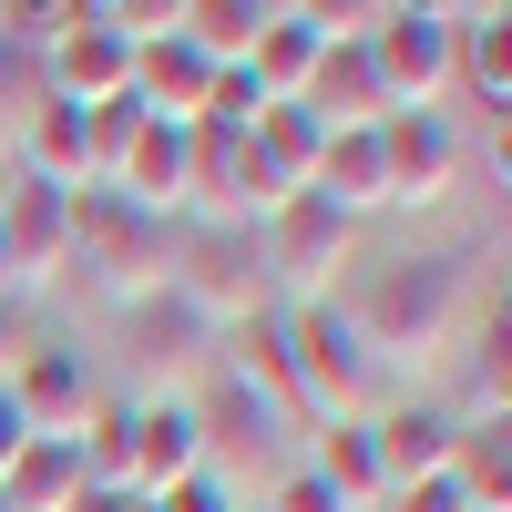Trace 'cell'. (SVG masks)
Wrapping results in <instances>:
<instances>
[{
    "instance_id": "6da1fadb",
    "label": "cell",
    "mask_w": 512,
    "mask_h": 512,
    "mask_svg": "<svg viewBox=\"0 0 512 512\" xmlns=\"http://www.w3.org/2000/svg\"><path fill=\"white\" fill-rule=\"evenodd\" d=\"M461 318H472V256H400V267H379L349 287V328H359V349L379 379H410V369H431Z\"/></svg>"
},
{
    "instance_id": "7a4b0ae2",
    "label": "cell",
    "mask_w": 512,
    "mask_h": 512,
    "mask_svg": "<svg viewBox=\"0 0 512 512\" xmlns=\"http://www.w3.org/2000/svg\"><path fill=\"white\" fill-rule=\"evenodd\" d=\"M287 328V390H297V431H338V420H369L379 390L390 379L369 369L359 328H349V297H297V308H277Z\"/></svg>"
},
{
    "instance_id": "3957f363",
    "label": "cell",
    "mask_w": 512,
    "mask_h": 512,
    "mask_svg": "<svg viewBox=\"0 0 512 512\" xmlns=\"http://www.w3.org/2000/svg\"><path fill=\"white\" fill-rule=\"evenodd\" d=\"M72 267L93 277L113 308H134V297H154L175 277V226H154L144 205H123L113 185H93V195H72Z\"/></svg>"
},
{
    "instance_id": "277c9868",
    "label": "cell",
    "mask_w": 512,
    "mask_h": 512,
    "mask_svg": "<svg viewBox=\"0 0 512 512\" xmlns=\"http://www.w3.org/2000/svg\"><path fill=\"white\" fill-rule=\"evenodd\" d=\"M359 52H369L390 113H431L441 82H451V11H410V0H390V11H369Z\"/></svg>"
},
{
    "instance_id": "5b68a950",
    "label": "cell",
    "mask_w": 512,
    "mask_h": 512,
    "mask_svg": "<svg viewBox=\"0 0 512 512\" xmlns=\"http://www.w3.org/2000/svg\"><path fill=\"white\" fill-rule=\"evenodd\" d=\"M41 103H72V113H103V103H134V41L103 21V0H72L62 41L41 52Z\"/></svg>"
},
{
    "instance_id": "8992f818",
    "label": "cell",
    "mask_w": 512,
    "mask_h": 512,
    "mask_svg": "<svg viewBox=\"0 0 512 512\" xmlns=\"http://www.w3.org/2000/svg\"><path fill=\"white\" fill-rule=\"evenodd\" d=\"M72 267V195L31 185V175H0V297H31Z\"/></svg>"
},
{
    "instance_id": "52a82bcc",
    "label": "cell",
    "mask_w": 512,
    "mask_h": 512,
    "mask_svg": "<svg viewBox=\"0 0 512 512\" xmlns=\"http://www.w3.org/2000/svg\"><path fill=\"white\" fill-rule=\"evenodd\" d=\"M349 216H338V205H318V195H287L267 226H256V267H267L277 287H287V308L297 297H328L338 287V267H349Z\"/></svg>"
},
{
    "instance_id": "ba28073f",
    "label": "cell",
    "mask_w": 512,
    "mask_h": 512,
    "mask_svg": "<svg viewBox=\"0 0 512 512\" xmlns=\"http://www.w3.org/2000/svg\"><path fill=\"white\" fill-rule=\"evenodd\" d=\"M195 431H205V472H216V482L246 502V472H287V441H297V420H277L256 390L216 379V390L195 400Z\"/></svg>"
},
{
    "instance_id": "9c48e42d",
    "label": "cell",
    "mask_w": 512,
    "mask_h": 512,
    "mask_svg": "<svg viewBox=\"0 0 512 512\" xmlns=\"http://www.w3.org/2000/svg\"><path fill=\"white\" fill-rule=\"evenodd\" d=\"M175 297H195L205 308V328H236V318H256L267 308V267H256V236H236V226H195L185 246H175V277H164Z\"/></svg>"
},
{
    "instance_id": "30bf717a",
    "label": "cell",
    "mask_w": 512,
    "mask_h": 512,
    "mask_svg": "<svg viewBox=\"0 0 512 512\" xmlns=\"http://www.w3.org/2000/svg\"><path fill=\"white\" fill-rule=\"evenodd\" d=\"M0 390H11V410L31 420V441H72L82 420L103 410V379H93V359H82V349H21Z\"/></svg>"
},
{
    "instance_id": "8fae6325",
    "label": "cell",
    "mask_w": 512,
    "mask_h": 512,
    "mask_svg": "<svg viewBox=\"0 0 512 512\" xmlns=\"http://www.w3.org/2000/svg\"><path fill=\"white\" fill-rule=\"evenodd\" d=\"M205 472V431H195V390H144L134 400V492H175Z\"/></svg>"
},
{
    "instance_id": "7c38bea8",
    "label": "cell",
    "mask_w": 512,
    "mask_h": 512,
    "mask_svg": "<svg viewBox=\"0 0 512 512\" xmlns=\"http://www.w3.org/2000/svg\"><path fill=\"white\" fill-rule=\"evenodd\" d=\"M379 175H390V205H441L451 175H461V144H451V123L441 113H390L379 123Z\"/></svg>"
},
{
    "instance_id": "4fadbf2b",
    "label": "cell",
    "mask_w": 512,
    "mask_h": 512,
    "mask_svg": "<svg viewBox=\"0 0 512 512\" xmlns=\"http://www.w3.org/2000/svg\"><path fill=\"white\" fill-rule=\"evenodd\" d=\"M451 431H461V410H431V400H390V410H369L379 502H390V492H410V482H431L441 461H451Z\"/></svg>"
},
{
    "instance_id": "5bb4252c",
    "label": "cell",
    "mask_w": 512,
    "mask_h": 512,
    "mask_svg": "<svg viewBox=\"0 0 512 512\" xmlns=\"http://www.w3.org/2000/svg\"><path fill=\"white\" fill-rule=\"evenodd\" d=\"M205 349H216V328H205V308H195V297H175V287L134 297V359H144V379H154V390H185V379L205 369Z\"/></svg>"
},
{
    "instance_id": "9a60e30c",
    "label": "cell",
    "mask_w": 512,
    "mask_h": 512,
    "mask_svg": "<svg viewBox=\"0 0 512 512\" xmlns=\"http://www.w3.org/2000/svg\"><path fill=\"white\" fill-rule=\"evenodd\" d=\"M205 82H216V62H205L185 31H154V41H134V113H144V123H185V134H195Z\"/></svg>"
},
{
    "instance_id": "2e32d148",
    "label": "cell",
    "mask_w": 512,
    "mask_h": 512,
    "mask_svg": "<svg viewBox=\"0 0 512 512\" xmlns=\"http://www.w3.org/2000/svg\"><path fill=\"white\" fill-rule=\"evenodd\" d=\"M185 164H195L185 123H134V144H123V164H113V195L144 205L154 226H175L185 216Z\"/></svg>"
},
{
    "instance_id": "e0dca14e",
    "label": "cell",
    "mask_w": 512,
    "mask_h": 512,
    "mask_svg": "<svg viewBox=\"0 0 512 512\" xmlns=\"http://www.w3.org/2000/svg\"><path fill=\"white\" fill-rule=\"evenodd\" d=\"M297 103L318 113V134H369V123H390V103H379V72H369V52H359V41H328Z\"/></svg>"
},
{
    "instance_id": "ac0fdd59",
    "label": "cell",
    "mask_w": 512,
    "mask_h": 512,
    "mask_svg": "<svg viewBox=\"0 0 512 512\" xmlns=\"http://www.w3.org/2000/svg\"><path fill=\"white\" fill-rule=\"evenodd\" d=\"M11 175L52 185V195H93V144H82L72 103H31L21 113V164H11Z\"/></svg>"
},
{
    "instance_id": "d6986e66",
    "label": "cell",
    "mask_w": 512,
    "mask_h": 512,
    "mask_svg": "<svg viewBox=\"0 0 512 512\" xmlns=\"http://www.w3.org/2000/svg\"><path fill=\"white\" fill-rule=\"evenodd\" d=\"M318 52H328V31H318L308 11H267L256 41H246V82H256L267 103H297V93H308V72H318Z\"/></svg>"
},
{
    "instance_id": "ffe728a7",
    "label": "cell",
    "mask_w": 512,
    "mask_h": 512,
    "mask_svg": "<svg viewBox=\"0 0 512 512\" xmlns=\"http://www.w3.org/2000/svg\"><path fill=\"white\" fill-rule=\"evenodd\" d=\"M246 144H256V164H267V185H277V195H308V185H318L328 134H318V113H308V103H267V113L246 123Z\"/></svg>"
},
{
    "instance_id": "44dd1931",
    "label": "cell",
    "mask_w": 512,
    "mask_h": 512,
    "mask_svg": "<svg viewBox=\"0 0 512 512\" xmlns=\"http://www.w3.org/2000/svg\"><path fill=\"white\" fill-rule=\"evenodd\" d=\"M441 472H451V492L472 512H512V420H461Z\"/></svg>"
},
{
    "instance_id": "7402d4cb",
    "label": "cell",
    "mask_w": 512,
    "mask_h": 512,
    "mask_svg": "<svg viewBox=\"0 0 512 512\" xmlns=\"http://www.w3.org/2000/svg\"><path fill=\"white\" fill-rule=\"evenodd\" d=\"M318 205H338V216H379L390 205V175H379V123L369 134H328V154H318V185H308Z\"/></svg>"
},
{
    "instance_id": "603a6c76",
    "label": "cell",
    "mask_w": 512,
    "mask_h": 512,
    "mask_svg": "<svg viewBox=\"0 0 512 512\" xmlns=\"http://www.w3.org/2000/svg\"><path fill=\"white\" fill-rule=\"evenodd\" d=\"M451 72L472 82L492 103V123H502V103H512V11H451Z\"/></svg>"
},
{
    "instance_id": "cb8c5ba5",
    "label": "cell",
    "mask_w": 512,
    "mask_h": 512,
    "mask_svg": "<svg viewBox=\"0 0 512 512\" xmlns=\"http://www.w3.org/2000/svg\"><path fill=\"white\" fill-rule=\"evenodd\" d=\"M82 492H93V482H82V451L72 441H31L11 472H0V512H72Z\"/></svg>"
},
{
    "instance_id": "d4e9b609",
    "label": "cell",
    "mask_w": 512,
    "mask_h": 512,
    "mask_svg": "<svg viewBox=\"0 0 512 512\" xmlns=\"http://www.w3.org/2000/svg\"><path fill=\"white\" fill-rule=\"evenodd\" d=\"M308 472L328 482L338 512H379V451H369V420H338V431H308Z\"/></svg>"
},
{
    "instance_id": "484cf974",
    "label": "cell",
    "mask_w": 512,
    "mask_h": 512,
    "mask_svg": "<svg viewBox=\"0 0 512 512\" xmlns=\"http://www.w3.org/2000/svg\"><path fill=\"white\" fill-rule=\"evenodd\" d=\"M72 451H82V482L93 492H134V400H103L72 431Z\"/></svg>"
},
{
    "instance_id": "4316f807",
    "label": "cell",
    "mask_w": 512,
    "mask_h": 512,
    "mask_svg": "<svg viewBox=\"0 0 512 512\" xmlns=\"http://www.w3.org/2000/svg\"><path fill=\"white\" fill-rule=\"evenodd\" d=\"M256 21H267V0H175V31H185L216 72H226V62H246Z\"/></svg>"
},
{
    "instance_id": "83f0119b",
    "label": "cell",
    "mask_w": 512,
    "mask_h": 512,
    "mask_svg": "<svg viewBox=\"0 0 512 512\" xmlns=\"http://www.w3.org/2000/svg\"><path fill=\"white\" fill-rule=\"evenodd\" d=\"M472 420H512V308L492 297V318H482V338H472Z\"/></svg>"
},
{
    "instance_id": "f1b7e54d",
    "label": "cell",
    "mask_w": 512,
    "mask_h": 512,
    "mask_svg": "<svg viewBox=\"0 0 512 512\" xmlns=\"http://www.w3.org/2000/svg\"><path fill=\"white\" fill-rule=\"evenodd\" d=\"M154 512H246L216 472H195V482H175V492H154Z\"/></svg>"
},
{
    "instance_id": "f546056e",
    "label": "cell",
    "mask_w": 512,
    "mask_h": 512,
    "mask_svg": "<svg viewBox=\"0 0 512 512\" xmlns=\"http://www.w3.org/2000/svg\"><path fill=\"white\" fill-rule=\"evenodd\" d=\"M379 512H472V502L451 492V472H431V482H410V492H390Z\"/></svg>"
},
{
    "instance_id": "4dcf8cb0",
    "label": "cell",
    "mask_w": 512,
    "mask_h": 512,
    "mask_svg": "<svg viewBox=\"0 0 512 512\" xmlns=\"http://www.w3.org/2000/svg\"><path fill=\"white\" fill-rule=\"evenodd\" d=\"M0 103H21V113L41 103V62H31V52H11V41H0Z\"/></svg>"
},
{
    "instance_id": "1f68e13d",
    "label": "cell",
    "mask_w": 512,
    "mask_h": 512,
    "mask_svg": "<svg viewBox=\"0 0 512 512\" xmlns=\"http://www.w3.org/2000/svg\"><path fill=\"white\" fill-rule=\"evenodd\" d=\"M21 349H31V308H21V297H0V379H11Z\"/></svg>"
},
{
    "instance_id": "d6a6232c",
    "label": "cell",
    "mask_w": 512,
    "mask_h": 512,
    "mask_svg": "<svg viewBox=\"0 0 512 512\" xmlns=\"http://www.w3.org/2000/svg\"><path fill=\"white\" fill-rule=\"evenodd\" d=\"M21 451H31V420L11 410V390H0V472H11V461H21Z\"/></svg>"
},
{
    "instance_id": "836d02e7",
    "label": "cell",
    "mask_w": 512,
    "mask_h": 512,
    "mask_svg": "<svg viewBox=\"0 0 512 512\" xmlns=\"http://www.w3.org/2000/svg\"><path fill=\"white\" fill-rule=\"evenodd\" d=\"M134 502H144V492H82L72 512H134Z\"/></svg>"
},
{
    "instance_id": "e575fe53",
    "label": "cell",
    "mask_w": 512,
    "mask_h": 512,
    "mask_svg": "<svg viewBox=\"0 0 512 512\" xmlns=\"http://www.w3.org/2000/svg\"><path fill=\"white\" fill-rule=\"evenodd\" d=\"M134 512H154V502H134Z\"/></svg>"
},
{
    "instance_id": "d590c367",
    "label": "cell",
    "mask_w": 512,
    "mask_h": 512,
    "mask_svg": "<svg viewBox=\"0 0 512 512\" xmlns=\"http://www.w3.org/2000/svg\"><path fill=\"white\" fill-rule=\"evenodd\" d=\"M246 512H256V502H246Z\"/></svg>"
}]
</instances>
